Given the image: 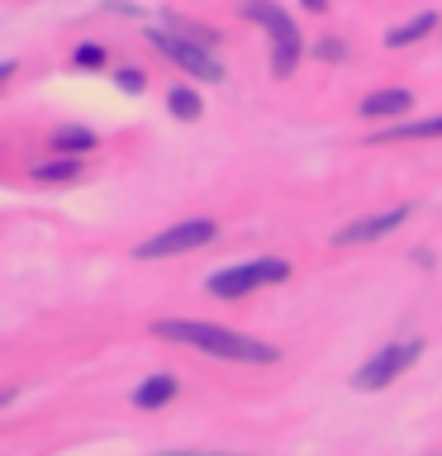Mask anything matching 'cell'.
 I'll use <instances>...</instances> for the list:
<instances>
[{"label":"cell","instance_id":"cell-11","mask_svg":"<svg viewBox=\"0 0 442 456\" xmlns=\"http://www.w3.org/2000/svg\"><path fill=\"white\" fill-rule=\"evenodd\" d=\"M433 24H438V14H433V10H423V14H413L409 24L390 28V38H385V43H390V48H409V43H419V38H423Z\"/></svg>","mask_w":442,"mask_h":456},{"label":"cell","instance_id":"cell-16","mask_svg":"<svg viewBox=\"0 0 442 456\" xmlns=\"http://www.w3.org/2000/svg\"><path fill=\"white\" fill-rule=\"evenodd\" d=\"M77 62H81V67H100V48H81Z\"/></svg>","mask_w":442,"mask_h":456},{"label":"cell","instance_id":"cell-5","mask_svg":"<svg viewBox=\"0 0 442 456\" xmlns=\"http://www.w3.org/2000/svg\"><path fill=\"white\" fill-rule=\"evenodd\" d=\"M152 43L162 48L171 62H176L181 71H191V77L200 81H224V62L209 53V43H200V38H181V34H152Z\"/></svg>","mask_w":442,"mask_h":456},{"label":"cell","instance_id":"cell-12","mask_svg":"<svg viewBox=\"0 0 442 456\" xmlns=\"http://www.w3.org/2000/svg\"><path fill=\"white\" fill-rule=\"evenodd\" d=\"M81 148H95V134H91V128H81V124H62V128L53 134V152H71V157H77Z\"/></svg>","mask_w":442,"mask_h":456},{"label":"cell","instance_id":"cell-8","mask_svg":"<svg viewBox=\"0 0 442 456\" xmlns=\"http://www.w3.org/2000/svg\"><path fill=\"white\" fill-rule=\"evenodd\" d=\"M409 91H376V95H366L362 100V114L366 119H390V114H409Z\"/></svg>","mask_w":442,"mask_h":456},{"label":"cell","instance_id":"cell-10","mask_svg":"<svg viewBox=\"0 0 442 456\" xmlns=\"http://www.w3.org/2000/svg\"><path fill=\"white\" fill-rule=\"evenodd\" d=\"M171 399H176V380L171 376H152V380H143L134 390L138 409H162V404H171Z\"/></svg>","mask_w":442,"mask_h":456},{"label":"cell","instance_id":"cell-19","mask_svg":"<svg viewBox=\"0 0 442 456\" xmlns=\"http://www.w3.org/2000/svg\"><path fill=\"white\" fill-rule=\"evenodd\" d=\"M305 5H309V10H328V0H305Z\"/></svg>","mask_w":442,"mask_h":456},{"label":"cell","instance_id":"cell-15","mask_svg":"<svg viewBox=\"0 0 442 456\" xmlns=\"http://www.w3.org/2000/svg\"><path fill=\"white\" fill-rule=\"evenodd\" d=\"M319 57H328V62H338V57H348V48H342L338 38H323V43H319Z\"/></svg>","mask_w":442,"mask_h":456},{"label":"cell","instance_id":"cell-2","mask_svg":"<svg viewBox=\"0 0 442 456\" xmlns=\"http://www.w3.org/2000/svg\"><path fill=\"white\" fill-rule=\"evenodd\" d=\"M242 14L266 28V38H271V71H276V77H291V71L299 67V53H305V38H299L295 20L281 5H271V0H242Z\"/></svg>","mask_w":442,"mask_h":456},{"label":"cell","instance_id":"cell-7","mask_svg":"<svg viewBox=\"0 0 442 456\" xmlns=\"http://www.w3.org/2000/svg\"><path fill=\"white\" fill-rule=\"evenodd\" d=\"M409 205H395V209H385V214H371V219H356V224H348V228H338L333 233V242L338 248H356V242H376V238H385V233H395L399 224L409 219Z\"/></svg>","mask_w":442,"mask_h":456},{"label":"cell","instance_id":"cell-18","mask_svg":"<svg viewBox=\"0 0 442 456\" xmlns=\"http://www.w3.org/2000/svg\"><path fill=\"white\" fill-rule=\"evenodd\" d=\"M162 456H224V452H162Z\"/></svg>","mask_w":442,"mask_h":456},{"label":"cell","instance_id":"cell-14","mask_svg":"<svg viewBox=\"0 0 442 456\" xmlns=\"http://www.w3.org/2000/svg\"><path fill=\"white\" fill-rule=\"evenodd\" d=\"M167 110L176 114V119H200V95L191 86H176V91L167 95Z\"/></svg>","mask_w":442,"mask_h":456},{"label":"cell","instance_id":"cell-3","mask_svg":"<svg viewBox=\"0 0 442 456\" xmlns=\"http://www.w3.org/2000/svg\"><path fill=\"white\" fill-rule=\"evenodd\" d=\"M285 276H291V262H281V256H266V262H242V266L214 271V276H209V295L242 299V295L262 290V285H276Z\"/></svg>","mask_w":442,"mask_h":456},{"label":"cell","instance_id":"cell-9","mask_svg":"<svg viewBox=\"0 0 442 456\" xmlns=\"http://www.w3.org/2000/svg\"><path fill=\"white\" fill-rule=\"evenodd\" d=\"M413 138H442V114L438 119H405L395 128H381V142H413Z\"/></svg>","mask_w":442,"mask_h":456},{"label":"cell","instance_id":"cell-13","mask_svg":"<svg viewBox=\"0 0 442 456\" xmlns=\"http://www.w3.org/2000/svg\"><path fill=\"white\" fill-rule=\"evenodd\" d=\"M34 176H38V181H77V176H81V162H77L71 152H62L57 162H38Z\"/></svg>","mask_w":442,"mask_h":456},{"label":"cell","instance_id":"cell-17","mask_svg":"<svg viewBox=\"0 0 442 456\" xmlns=\"http://www.w3.org/2000/svg\"><path fill=\"white\" fill-rule=\"evenodd\" d=\"M119 81H124V91H143V77H138V71H119Z\"/></svg>","mask_w":442,"mask_h":456},{"label":"cell","instance_id":"cell-6","mask_svg":"<svg viewBox=\"0 0 442 456\" xmlns=\"http://www.w3.org/2000/svg\"><path fill=\"white\" fill-rule=\"evenodd\" d=\"M214 233H219V228H214L209 219L171 224V228H162L157 238L138 242L134 256H138V262H148V256H176V252H191V248H205V242H214Z\"/></svg>","mask_w":442,"mask_h":456},{"label":"cell","instance_id":"cell-1","mask_svg":"<svg viewBox=\"0 0 442 456\" xmlns=\"http://www.w3.org/2000/svg\"><path fill=\"white\" fill-rule=\"evenodd\" d=\"M152 338L157 342H185V347L224 356V362H248V366L276 362V347H266V342H257L248 333H233V328L205 323V319H162V323H152Z\"/></svg>","mask_w":442,"mask_h":456},{"label":"cell","instance_id":"cell-4","mask_svg":"<svg viewBox=\"0 0 442 456\" xmlns=\"http://www.w3.org/2000/svg\"><path fill=\"white\" fill-rule=\"evenodd\" d=\"M423 356V338H405V342H390V347H381L371 362L356 370V390H381V385H390L395 376H405V370Z\"/></svg>","mask_w":442,"mask_h":456}]
</instances>
